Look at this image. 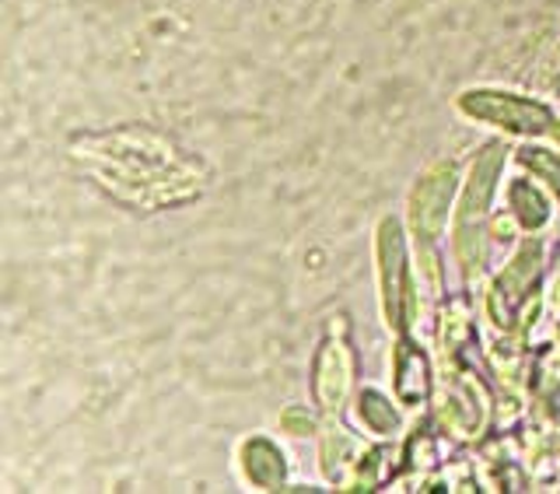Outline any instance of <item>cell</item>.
Listing matches in <instances>:
<instances>
[{
  "instance_id": "13",
  "label": "cell",
  "mask_w": 560,
  "mask_h": 494,
  "mask_svg": "<svg viewBox=\"0 0 560 494\" xmlns=\"http://www.w3.org/2000/svg\"><path fill=\"white\" fill-rule=\"evenodd\" d=\"M396 403L385 397V393H378V390H361L358 393V403H354V414L361 421V428H368V432L378 435V438L396 435L402 428V417L396 411Z\"/></svg>"
},
{
  "instance_id": "1",
  "label": "cell",
  "mask_w": 560,
  "mask_h": 494,
  "mask_svg": "<svg viewBox=\"0 0 560 494\" xmlns=\"http://www.w3.org/2000/svg\"><path fill=\"white\" fill-rule=\"evenodd\" d=\"M70 158L109 197L144 210L197 200L207 180L200 158L186 154V148L151 127L78 134L70 140Z\"/></svg>"
},
{
  "instance_id": "3",
  "label": "cell",
  "mask_w": 560,
  "mask_h": 494,
  "mask_svg": "<svg viewBox=\"0 0 560 494\" xmlns=\"http://www.w3.org/2000/svg\"><path fill=\"white\" fill-rule=\"evenodd\" d=\"M375 260H378V295H382V315L389 330L410 333L420 315V295L413 285V271L407 260V235L396 218H382L375 228Z\"/></svg>"
},
{
  "instance_id": "15",
  "label": "cell",
  "mask_w": 560,
  "mask_h": 494,
  "mask_svg": "<svg viewBox=\"0 0 560 494\" xmlns=\"http://www.w3.org/2000/svg\"><path fill=\"white\" fill-rule=\"evenodd\" d=\"M280 425H284L288 435H312L315 432V417L305 407H288L280 414Z\"/></svg>"
},
{
  "instance_id": "6",
  "label": "cell",
  "mask_w": 560,
  "mask_h": 494,
  "mask_svg": "<svg viewBox=\"0 0 560 494\" xmlns=\"http://www.w3.org/2000/svg\"><path fill=\"white\" fill-rule=\"evenodd\" d=\"M354 390V347L347 315H329L326 333L312 355V400L326 417L340 414Z\"/></svg>"
},
{
  "instance_id": "14",
  "label": "cell",
  "mask_w": 560,
  "mask_h": 494,
  "mask_svg": "<svg viewBox=\"0 0 560 494\" xmlns=\"http://www.w3.org/2000/svg\"><path fill=\"white\" fill-rule=\"evenodd\" d=\"M518 154V165L533 172V180H539L542 186H547V193L553 200H560V154L553 148H515Z\"/></svg>"
},
{
  "instance_id": "10",
  "label": "cell",
  "mask_w": 560,
  "mask_h": 494,
  "mask_svg": "<svg viewBox=\"0 0 560 494\" xmlns=\"http://www.w3.org/2000/svg\"><path fill=\"white\" fill-rule=\"evenodd\" d=\"M238 470L245 484H253L256 491H280L288 484V456L277 443L262 435L245 438L238 446Z\"/></svg>"
},
{
  "instance_id": "4",
  "label": "cell",
  "mask_w": 560,
  "mask_h": 494,
  "mask_svg": "<svg viewBox=\"0 0 560 494\" xmlns=\"http://www.w3.org/2000/svg\"><path fill=\"white\" fill-rule=\"evenodd\" d=\"M455 110L515 137H553L560 127L557 113L547 102L522 92H498V88H469L455 99Z\"/></svg>"
},
{
  "instance_id": "11",
  "label": "cell",
  "mask_w": 560,
  "mask_h": 494,
  "mask_svg": "<svg viewBox=\"0 0 560 494\" xmlns=\"http://www.w3.org/2000/svg\"><path fill=\"white\" fill-rule=\"evenodd\" d=\"M368 452V446L361 438L350 435L343 425H329L323 435V446H319V460H323V473L329 484H337L340 491H347L350 478L361 463V456Z\"/></svg>"
},
{
  "instance_id": "12",
  "label": "cell",
  "mask_w": 560,
  "mask_h": 494,
  "mask_svg": "<svg viewBox=\"0 0 560 494\" xmlns=\"http://www.w3.org/2000/svg\"><path fill=\"white\" fill-rule=\"evenodd\" d=\"M508 210H512V218L525 232H539L553 215L547 193H542L529 175H515V180L508 183Z\"/></svg>"
},
{
  "instance_id": "5",
  "label": "cell",
  "mask_w": 560,
  "mask_h": 494,
  "mask_svg": "<svg viewBox=\"0 0 560 494\" xmlns=\"http://www.w3.org/2000/svg\"><path fill=\"white\" fill-rule=\"evenodd\" d=\"M455 186H459V165H455L452 158L428 165L410 186L407 218H410V232L417 239V250L424 256L428 267H434V242L445 235Z\"/></svg>"
},
{
  "instance_id": "9",
  "label": "cell",
  "mask_w": 560,
  "mask_h": 494,
  "mask_svg": "<svg viewBox=\"0 0 560 494\" xmlns=\"http://www.w3.org/2000/svg\"><path fill=\"white\" fill-rule=\"evenodd\" d=\"M434 386V372H431V358L428 351L420 347L410 333H399V341L393 347V393L402 407H420L428 403Z\"/></svg>"
},
{
  "instance_id": "2",
  "label": "cell",
  "mask_w": 560,
  "mask_h": 494,
  "mask_svg": "<svg viewBox=\"0 0 560 494\" xmlns=\"http://www.w3.org/2000/svg\"><path fill=\"white\" fill-rule=\"evenodd\" d=\"M508 148L504 140H487V145L477 151L472 165L463 180V193H459V207H455V263H459L463 280H472L483 271V256H487V225H490V197H494L501 169L508 162Z\"/></svg>"
},
{
  "instance_id": "7",
  "label": "cell",
  "mask_w": 560,
  "mask_h": 494,
  "mask_svg": "<svg viewBox=\"0 0 560 494\" xmlns=\"http://www.w3.org/2000/svg\"><path fill=\"white\" fill-rule=\"evenodd\" d=\"M539 274H542V245L529 239L512 256V263H504V271L494 277L487 295V312L501 330H515L518 312L529 306V298L539 285Z\"/></svg>"
},
{
  "instance_id": "8",
  "label": "cell",
  "mask_w": 560,
  "mask_h": 494,
  "mask_svg": "<svg viewBox=\"0 0 560 494\" xmlns=\"http://www.w3.org/2000/svg\"><path fill=\"white\" fill-rule=\"evenodd\" d=\"M442 421L459 438H477L487 425V393L469 372H455L442 390Z\"/></svg>"
}]
</instances>
